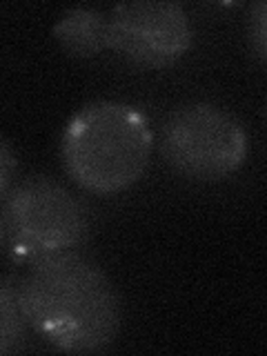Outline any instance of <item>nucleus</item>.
<instances>
[{
    "instance_id": "nucleus-4",
    "label": "nucleus",
    "mask_w": 267,
    "mask_h": 356,
    "mask_svg": "<svg viewBox=\"0 0 267 356\" xmlns=\"http://www.w3.org/2000/svg\"><path fill=\"white\" fill-rule=\"evenodd\" d=\"M243 122L205 100L183 103L161 125V154L176 174L198 183H218L238 172L248 159Z\"/></svg>"
},
{
    "instance_id": "nucleus-7",
    "label": "nucleus",
    "mask_w": 267,
    "mask_h": 356,
    "mask_svg": "<svg viewBox=\"0 0 267 356\" xmlns=\"http://www.w3.org/2000/svg\"><path fill=\"white\" fill-rule=\"evenodd\" d=\"M29 323L20 296V281L0 278V356L16 352L27 337Z\"/></svg>"
},
{
    "instance_id": "nucleus-8",
    "label": "nucleus",
    "mask_w": 267,
    "mask_h": 356,
    "mask_svg": "<svg viewBox=\"0 0 267 356\" xmlns=\"http://www.w3.org/2000/svg\"><path fill=\"white\" fill-rule=\"evenodd\" d=\"M250 42L261 63L267 60V5L263 0L254 3L250 9Z\"/></svg>"
},
{
    "instance_id": "nucleus-10",
    "label": "nucleus",
    "mask_w": 267,
    "mask_h": 356,
    "mask_svg": "<svg viewBox=\"0 0 267 356\" xmlns=\"http://www.w3.org/2000/svg\"><path fill=\"white\" fill-rule=\"evenodd\" d=\"M5 243V220H3V209H0V248Z\"/></svg>"
},
{
    "instance_id": "nucleus-9",
    "label": "nucleus",
    "mask_w": 267,
    "mask_h": 356,
    "mask_svg": "<svg viewBox=\"0 0 267 356\" xmlns=\"http://www.w3.org/2000/svg\"><path fill=\"white\" fill-rule=\"evenodd\" d=\"M18 172V156L11 143L0 134V194H7Z\"/></svg>"
},
{
    "instance_id": "nucleus-5",
    "label": "nucleus",
    "mask_w": 267,
    "mask_h": 356,
    "mask_svg": "<svg viewBox=\"0 0 267 356\" xmlns=\"http://www.w3.org/2000/svg\"><path fill=\"white\" fill-rule=\"evenodd\" d=\"M192 47L187 11L170 0L120 3L109 14V49L145 70L172 67Z\"/></svg>"
},
{
    "instance_id": "nucleus-2",
    "label": "nucleus",
    "mask_w": 267,
    "mask_h": 356,
    "mask_svg": "<svg viewBox=\"0 0 267 356\" xmlns=\"http://www.w3.org/2000/svg\"><path fill=\"white\" fill-rule=\"evenodd\" d=\"M154 134L140 109L120 100H92L67 120L60 161L67 176L96 196L136 185L147 172Z\"/></svg>"
},
{
    "instance_id": "nucleus-6",
    "label": "nucleus",
    "mask_w": 267,
    "mask_h": 356,
    "mask_svg": "<svg viewBox=\"0 0 267 356\" xmlns=\"http://www.w3.org/2000/svg\"><path fill=\"white\" fill-rule=\"evenodd\" d=\"M51 36L72 58H96L109 49V16L96 7H70L56 20Z\"/></svg>"
},
{
    "instance_id": "nucleus-3",
    "label": "nucleus",
    "mask_w": 267,
    "mask_h": 356,
    "mask_svg": "<svg viewBox=\"0 0 267 356\" xmlns=\"http://www.w3.org/2000/svg\"><path fill=\"white\" fill-rule=\"evenodd\" d=\"M5 241L22 263L74 252L89 236V211L63 183L38 174L7 189Z\"/></svg>"
},
{
    "instance_id": "nucleus-1",
    "label": "nucleus",
    "mask_w": 267,
    "mask_h": 356,
    "mask_svg": "<svg viewBox=\"0 0 267 356\" xmlns=\"http://www.w3.org/2000/svg\"><path fill=\"white\" fill-rule=\"evenodd\" d=\"M29 327L67 354L107 350L120 332V298L107 274L76 252L29 265L20 278Z\"/></svg>"
}]
</instances>
